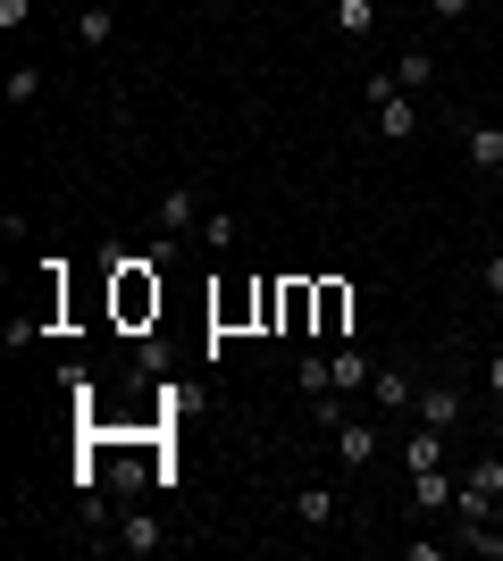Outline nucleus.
<instances>
[{
	"instance_id": "nucleus-7",
	"label": "nucleus",
	"mask_w": 503,
	"mask_h": 561,
	"mask_svg": "<svg viewBox=\"0 0 503 561\" xmlns=\"http://www.w3.org/2000/svg\"><path fill=\"white\" fill-rule=\"evenodd\" d=\"M110 545H118V553H160V545H168V528H160L151 512H126V519H118V537H110Z\"/></svg>"
},
{
	"instance_id": "nucleus-13",
	"label": "nucleus",
	"mask_w": 503,
	"mask_h": 561,
	"mask_svg": "<svg viewBox=\"0 0 503 561\" xmlns=\"http://www.w3.org/2000/svg\"><path fill=\"white\" fill-rule=\"evenodd\" d=\"M436 461H445V427L420 420V427H411V445H403V469H436Z\"/></svg>"
},
{
	"instance_id": "nucleus-17",
	"label": "nucleus",
	"mask_w": 503,
	"mask_h": 561,
	"mask_svg": "<svg viewBox=\"0 0 503 561\" xmlns=\"http://www.w3.org/2000/svg\"><path fill=\"white\" fill-rule=\"evenodd\" d=\"M76 34H84V50H110V34H118V18H110V9H76Z\"/></svg>"
},
{
	"instance_id": "nucleus-6",
	"label": "nucleus",
	"mask_w": 503,
	"mask_h": 561,
	"mask_svg": "<svg viewBox=\"0 0 503 561\" xmlns=\"http://www.w3.org/2000/svg\"><path fill=\"white\" fill-rule=\"evenodd\" d=\"M411 411H420V420H428V427H445V436H454V427H461V411H470V402H461L454 386H428V394H411Z\"/></svg>"
},
{
	"instance_id": "nucleus-8",
	"label": "nucleus",
	"mask_w": 503,
	"mask_h": 561,
	"mask_svg": "<svg viewBox=\"0 0 503 561\" xmlns=\"http://www.w3.org/2000/svg\"><path fill=\"white\" fill-rule=\"evenodd\" d=\"M335 461H344V469L378 461V427H369V420H344V427H335Z\"/></svg>"
},
{
	"instance_id": "nucleus-22",
	"label": "nucleus",
	"mask_w": 503,
	"mask_h": 561,
	"mask_svg": "<svg viewBox=\"0 0 503 561\" xmlns=\"http://www.w3.org/2000/svg\"><path fill=\"white\" fill-rule=\"evenodd\" d=\"M428 18H445V25H461V18H470V0H428Z\"/></svg>"
},
{
	"instance_id": "nucleus-16",
	"label": "nucleus",
	"mask_w": 503,
	"mask_h": 561,
	"mask_svg": "<svg viewBox=\"0 0 503 561\" xmlns=\"http://www.w3.org/2000/svg\"><path fill=\"white\" fill-rule=\"evenodd\" d=\"M202 243H210V252H236V243H243V218L236 210H202Z\"/></svg>"
},
{
	"instance_id": "nucleus-21",
	"label": "nucleus",
	"mask_w": 503,
	"mask_h": 561,
	"mask_svg": "<svg viewBox=\"0 0 503 561\" xmlns=\"http://www.w3.org/2000/svg\"><path fill=\"white\" fill-rule=\"evenodd\" d=\"M25 18H34V0H0V25H9V34H18Z\"/></svg>"
},
{
	"instance_id": "nucleus-5",
	"label": "nucleus",
	"mask_w": 503,
	"mask_h": 561,
	"mask_svg": "<svg viewBox=\"0 0 503 561\" xmlns=\"http://www.w3.org/2000/svg\"><path fill=\"white\" fill-rule=\"evenodd\" d=\"M461 160L479 176H503V126H461Z\"/></svg>"
},
{
	"instance_id": "nucleus-4",
	"label": "nucleus",
	"mask_w": 503,
	"mask_h": 561,
	"mask_svg": "<svg viewBox=\"0 0 503 561\" xmlns=\"http://www.w3.org/2000/svg\"><path fill=\"white\" fill-rule=\"evenodd\" d=\"M335 512H344V503H335V486H328V478L294 486V519H302V528H335Z\"/></svg>"
},
{
	"instance_id": "nucleus-10",
	"label": "nucleus",
	"mask_w": 503,
	"mask_h": 561,
	"mask_svg": "<svg viewBox=\"0 0 503 561\" xmlns=\"http://www.w3.org/2000/svg\"><path fill=\"white\" fill-rule=\"evenodd\" d=\"M369 110H378V135H411L420 126V93H378Z\"/></svg>"
},
{
	"instance_id": "nucleus-9",
	"label": "nucleus",
	"mask_w": 503,
	"mask_h": 561,
	"mask_svg": "<svg viewBox=\"0 0 503 561\" xmlns=\"http://www.w3.org/2000/svg\"><path fill=\"white\" fill-rule=\"evenodd\" d=\"M344 319H353V294H344V285H319V310H311V335H344Z\"/></svg>"
},
{
	"instance_id": "nucleus-25",
	"label": "nucleus",
	"mask_w": 503,
	"mask_h": 561,
	"mask_svg": "<svg viewBox=\"0 0 503 561\" xmlns=\"http://www.w3.org/2000/svg\"><path fill=\"white\" fill-rule=\"evenodd\" d=\"M76 9H93V0H76Z\"/></svg>"
},
{
	"instance_id": "nucleus-3",
	"label": "nucleus",
	"mask_w": 503,
	"mask_h": 561,
	"mask_svg": "<svg viewBox=\"0 0 503 561\" xmlns=\"http://www.w3.org/2000/svg\"><path fill=\"white\" fill-rule=\"evenodd\" d=\"M454 494H461V478L445 461H436V469H411V503H420V512H454Z\"/></svg>"
},
{
	"instance_id": "nucleus-20",
	"label": "nucleus",
	"mask_w": 503,
	"mask_h": 561,
	"mask_svg": "<svg viewBox=\"0 0 503 561\" xmlns=\"http://www.w3.org/2000/svg\"><path fill=\"white\" fill-rule=\"evenodd\" d=\"M34 93H43V76H34V68H9V101H18V110H25V101H34Z\"/></svg>"
},
{
	"instance_id": "nucleus-15",
	"label": "nucleus",
	"mask_w": 503,
	"mask_h": 561,
	"mask_svg": "<svg viewBox=\"0 0 503 561\" xmlns=\"http://www.w3.org/2000/svg\"><path fill=\"white\" fill-rule=\"evenodd\" d=\"M386 68H395L403 93H428V84H436V59H428V50H403V59H386Z\"/></svg>"
},
{
	"instance_id": "nucleus-11",
	"label": "nucleus",
	"mask_w": 503,
	"mask_h": 561,
	"mask_svg": "<svg viewBox=\"0 0 503 561\" xmlns=\"http://www.w3.org/2000/svg\"><path fill=\"white\" fill-rule=\"evenodd\" d=\"M193 227H202V193H185V185L160 193V234H193Z\"/></svg>"
},
{
	"instance_id": "nucleus-19",
	"label": "nucleus",
	"mask_w": 503,
	"mask_h": 561,
	"mask_svg": "<svg viewBox=\"0 0 503 561\" xmlns=\"http://www.w3.org/2000/svg\"><path fill=\"white\" fill-rule=\"evenodd\" d=\"M461 553L495 561V553H503V537H495V528H487V519H461Z\"/></svg>"
},
{
	"instance_id": "nucleus-2",
	"label": "nucleus",
	"mask_w": 503,
	"mask_h": 561,
	"mask_svg": "<svg viewBox=\"0 0 503 561\" xmlns=\"http://www.w3.org/2000/svg\"><path fill=\"white\" fill-rule=\"evenodd\" d=\"M151 310H160V277H151V260H144V268H126V277H118V319H126V328H144Z\"/></svg>"
},
{
	"instance_id": "nucleus-24",
	"label": "nucleus",
	"mask_w": 503,
	"mask_h": 561,
	"mask_svg": "<svg viewBox=\"0 0 503 561\" xmlns=\"http://www.w3.org/2000/svg\"><path fill=\"white\" fill-rule=\"evenodd\" d=\"M487 394L503 402V352H495V360H487Z\"/></svg>"
},
{
	"instance_id": "nucleus-12",
	"label": "nucleus",
	"mask_w": 503,
	"mask_h": 561,
	"mask_svg": "<svg viewBox=\"0 0 503 561\" xmlns=\"http://www.w3.org/2000/svg\"><path fill=\"white\" fill-rule=\"evenodd\" d=\"M328 25L344 34V43H361V34L378 25V0H335V9H328Z\"/></svg>"
},
{
	"instance_id": "nucleus-18",
	"label": "nucleus",
	"mask_w": 503,
	"mask_h": 561,
	"mask_svg": "<svg viewBox=\"0 0 503 561\" xmlns=\"http://www.w3.org/2000/svg\"><path fill=\"white\" fill-rule=\"evenodd\" d=\"M369 394H378V411H403V402H411V377L403 369H378V377H369Z\"/></svg>"
},
{
	"instance_id": "nucleus-1",
	"label": "nucleus",
	"mask_w": 503,
	"mask_h": 561,
	"mask_svg": "<svg viewBox=\"0 0 503 561\" xmlns=\"http://www.w3.org/2000/svg\"><path fill=\"white\" fill-rule=\"evenodd\" d=\"M495 503H503V461L487 453V461H470V469H461V494H454V512H461V519H487Z\"/></svg>"
},
{
	"instance_id": "nucleus-14",
	"label": "nucleus",
	"mask_w": 503,
	"mask_h": 561,
	"mask_svg": "<svg viewBox=\"0 0 503 561\" xmlns=\"http://www.w3.org/2000/svg\"><path fill=\"white\" fill-rule=\"evenodd\" d=\"M328 360H335V394H369V377H378V369H369V360H361L353 344H344V352H328Z\"/></svg>"
},
{
	"instance_id": "nucleus-23",
	"label": "nucleus",
	"mask_w": 503,
	"mask_h": 561,
	"mask_svg": "<svg viewBox=\"0 0 503 561\" xmlns=\"http://www.w3.org/2000/svg\"><path fill=\"white\" fill-rule=\"evenodd\" d=\"M487 302H503V252H487Z\"/></svg>"
}]
</instances>
